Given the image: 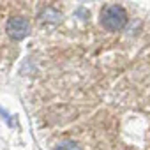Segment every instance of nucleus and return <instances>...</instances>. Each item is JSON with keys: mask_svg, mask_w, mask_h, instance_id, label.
<instances>
[{"mask_svg": "<svg viewBox=\"0 0 150 150\" xmlns=\"http://www.w3.org/2000/svg\"><path fill=\"white\" fill-rule=\"evenodd\" d=\"M127 23V13L122 6L118 4H108L103 7L101 11V25L106 30L117 32L120 28H124Z\"/></svg>", "mask_w": 150, "mask_h": 150, "instance_id": "f257e3e1", "label": "nucleus"}, {"mask_svg": "<svg viewBox=\"0 0 150 150\" xmlns=\"http://www.w3.org/2000/svg\"><path fill=\"white\" fill-rule=\"evenodd\" d=\"M7 34H9V37L11 39H14V41H21V39H25L28 34H30V23L25 20V18H21V16H14V18H11L9 21H7Z\"/></svg>", "mask_w": 150, "mask_h": 150, "instance_id": "f03ea898", "label": "nucleus"}, {"mask_svg": "<svg viewBox=\"0 0 150 150\" xmlns=\"http://www.w3.org/2000/svg\"><path fill=\"white\" fill-rule=\"evenodd\" d=\"M55 150H80V146H78V143H74V141L64 139V141H60L55 146Z\"/></svg>", "mask_w": 150, "mask_h": 150, "instance_id": "7ed1b4c3", "label": "nucleus"}]
</instances>
